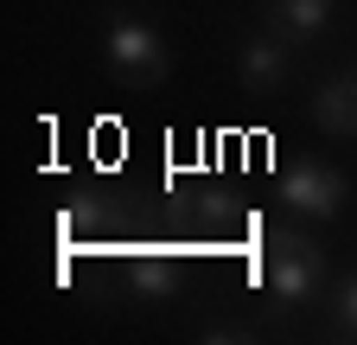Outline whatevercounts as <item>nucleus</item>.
<instances>
[{"instance_id":"1","label":"nucleus","mask_w":357,"mask_h":345,"mask_svg":"<svg viewBox=\"0 0 357 345\" xmlns=\"http://www.w3.org/2000/svg\"><path fill=\"white\" fill-rule=\"evenodd\" d=\"M261 275H268V288H275V300L300 307V300L319 294L326 256H319V243L300 237V230H268L261 237Z\"/></svg>"},{"instance_id":"4","label":"nucleus","mask_w":357,"mask_h":345,"mask_svg":"<svg viewBox=\"0 0 357 345\" xmlns=\"http://www.w3.org/2000/svg\"><path fill=\"white\" fill-rule=\"evenodd\" d=\"M102 52H109V64H115L121 77H134V83L166 77V45H160V32L141 26V20H115V26L102 32Z\"/></svg>"},{"instance_id":"7","label":"nucleus","mask_w":357,"mask_h":345,"mask_svg":"<svg viewBox=\"0 0 357 345\" xmlns=\"http://www.w3.org/2000/svg\"><path fill=\"white\" fill-rule=\"evenodd\" d=\"M326 20H332V0H275V26L287 38H312Z\"/></svg>"},{"instance_id":"6","label":"nucleus","mask_w":357,"mask_h":345,"mask_svg":"<svg viewBox=\"0 0 357 345\" xmlns=\"http://www.w3.org/2000/svg\"><path fill=\"white\" fill-rule=\"evenodd\" d=\"M312 115H319V128H332V135H357V71L319 83V96H312Z\"/></svg>"},{"instance_id":"8","label":"nucleus","mask_w":357,"mask_h":345,"mask_svg":"<svg viewBox=\"0 0 357 345\" xmlns=\"http://www.w3.org/2000/svg\"><path fill=\"white\" fill-rule=\"evenodd\" d=\"M338 332H351V339H357V275L338 288Z\"/></svg>"},{"instance_id":"5","label":"nucleus","mask_w":357,"mask_h":345,"mask_svg":"<svg viewBox=\"0 0 357 345\" xmlns=\"http://www.w3.org/2000/svg\"><path fill=\"white\" fill-rule=\"evenodd\" d=\"M236 71H243V90H281L287 83V45L281 38H249Z\"/></svg>"},{"instance_id":"3","label":"nucleus","mask_w":357,"mask_h":345,"mask_svg":"<svg viewBox=\"0 0 357 345\" xmlns=\"http://www.w3.org/2000/svg\"><path fill=\"white\" fill-rule=\"evenodd\" d=\"M121 281L141 300H172L178 288H185V256H178L172 243H134L121 256Z\"/></svg>"},{"instance_id":"2","label":"nucleus","mask_w":357,"mask_h":345,"mask_svg":"<svg viewBox=\"0 0 357 345\" xmlns=\"http://www.w3.org/2000/svg\"><path fill=\"white\" fill-rule=\"evenodd\" d=\"M281 205L300 211V218H312V224L338 218V211H344V172L326 166V160H294L281 172Z\"/></svg>"}]
</instances>
